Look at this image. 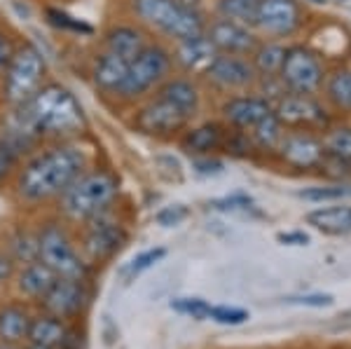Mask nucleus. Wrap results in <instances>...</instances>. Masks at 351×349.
Wrapping results in <instances>:
<instances>
[{
    "label": "nucleus",
    "instance_id": "f257e3e1",
    "mask_svg": "<svg viewBox=\"0 0 351 349\" xmlns=\"http://www.w3.org/2000/svg\"><path fill=\"white\" fill-rule=\"evenodd\" d=\"M21 132L19 136H66L84 127V115L80 104L61 84H45L38 89L26 104H21L19 112Z\"/></svg>",
    "mask_w": 351,
    "mask_h": 349
},
{
    "label": "nucleus",
    "instance_id": "f03ea898",
    "mask_svg": "<svg viewBox=\"0 0 351 349\" xmlns=\"http://www.w3.org/2000/svg\"><path fill=\"white\" fill-rule=\"evenodd\" d=\"M84 169L82 150L71 145L45 150L24 167L19 176V195L28 202H43L61 195Z\"/></svg>",
    "mask_w": 351,
    "mask_h": 349
},
{
    "label": "nucleus",
    "instance_id": "7ed1b4c3",
    "mask_svg": "<svg viewBox=\"0 0 351 349\" xmlns=\"http://www.w3.org/2000/svg\"><path fill=\"white\" fill-rule=\"evenodd\" d=\"M117 181L108 171L80 173L68 188L61 193V209L66 216L75 221L96 218L106 206L115 200Z\"/></svg>",
    "mask_w": 351,
    "mask_h": 349
},
{
    "label": "nucleus",
    "instance_id": "20e7f679",
    "mask_svg": "<svg viewBox=\"0 0 351 349\" xmlns=\"http://www.w3.org/2000/svg\"><path fill=\"white\" fill-rule=\"evenodd\" d=\"M134 12L145 24L160 28L162 33L176 40L204 36V21L199 14L178 0H134Z\"/></svg>",
    "mask_w": 351,
    "mask_h": 349
},
{
    "label": "nucleus",
    "instance_id": "39448f33",
    "mask_svg": "<svg viewBox=\"0 0 351 349\" xmlns=\"http://www.w3.org/2000/svg\"><path fill=\"white\" fill-rule=\"evenodd\" d=\"M45 75V59L31 45H24L21 49L10 56L8 75H5V94L10 104H26L33 94L40 89Z\"/></svg>",
    "mask_w": 351,
    "mask_h": 349
},
{
    "label": "nucleus",
    "instance_id": "423d86ee",
    "mask_svg": "<svg viewBox=\"0 0 351 349\" xmlns=\"http://www.w3.org/2000/svg\"><path fill=\"white\" fill-rule=\"evenodd\" d=\"M38 249H40V261L56 272V277L64 279H84L87 277V265L77 251L73 249L71 239L59 225L49 223L43 228L38 237Z\"/></svg>",
    "mask_w": 351,
    "mask_h": 349
},
{
    "label": "nucleus",
    "instance_id": "0eeeda50",
    "mask_svg": "<svg viewBox=\"0 0 351 349\" xmlns=\"http://www.w3.org/2000/svg\"><path fill=\"white\" fill-rule=\"evenodd\" d=\"M169 66H171V59L162 47H143L129 61L120 94L127 99H136L141 94H145L167 75Z\"/></svg>",
    "mask_w": 351,
    "mask_h": 349
},
{
    "label": "nucleus",
    "instance_id": "6e6552de",
    "mask_svg": "<svg viewBox=\"0 0 351 349\" xmlns=\"http://www.w3.org/2000/svg\"><path fill=\"white\" fill-rule=\"evenodd\" d=\"M281 80L291 92L295 94H311L324 82V69L316 54H311L304 47L286 49L284 64H281Z\"/></svg>",
    "mask_w": 351,
    "mask_h": 349
},
{
    "label": "nucleus",
    "instance_id": "1a4fd4ad",
    "mask_svg": "<svg viewBox=\"0 0 351 349\" xmlns=\"http://www.w3.org/2000/svg\"><path fill=\"white\" fill-rule=\"evenodd\" d=\"M188 120L190 117L185 115L183 110H178L173 104L157 97L155 101H150L148 106H143V108L136 112L134 125L143 134L167 136V134H173V132H178V129H183L188 125Z\"/></svg>",
    "mask_w": 351,
    "mask_h": 349
},
{
    "label": "nucleus",
    "instance_id": "9d476101",
    "mask_svg": "<svg viewBox=\"0 0 351 349\" xmlns=\"http://www.w3.org/2000/svg\"><path fill=\"white\" fill-rule=\"evenodd\" d=\"M302 21L298 0H260L256 24L271 36H288Z\"/></svg>",
    "mask_w": 351,
    "mask_h": 349
},
{
    "label": "nucleus",
    "instance_id": "9b49d317",
    "mask_svg": "<svg viewBox=\"0 0 351 349\" xmlns=\"http://www.w3.org/2000/svg\"><path fill=\"white\" fill-rule=\"evenodd\" d=\"M87 302V289H84L82 279H64L59 277L54 286L43 296V305L54 317H71V314L80 312Z\"/></svg>",
    "mask_w": 351,
    "mask_h": 349
},
{
    "label": "nucleus",
    "instance_id": "f8f14e48",
    "mask_svg": "<svg viewBox=\"0 0 351 349\" xmlns=\"http://www.w3.org/2000/svg\"><path fill=\"white\" fill-rule=\"evenodd\" d=\"M206 38L216 47V52H225V54L251 52L253 45H256L253 36L248 33V28H243L239 21H232V19H218L216 24H211Z\"/></svg>",
    "mask_w": 351,
    "mask_h": 349
},
{
    "label": "nucleus",
    "instance_id": "ddd939ff",
    "mask_svg": "<svg viewBox=\"0 0 351 349\" xmlns=\"http://www.w3.org/2000/svg\"><path fill=\"white\" fill-rule=\"evenodd\" d=\"M281 125L293 127H311V125H326V112L316 101H311L307 94H293L279 104V110L274 112Z\"/></svg>",
    "mask_w": 351,
    "mask_h": 349
},
{
    "label": "nucleus",
    "instance_id": "4468645a",
    "mask_svg": "<svg viewBox=\"0 0 351 349\" xmlns=\"http://www.w3.org/2000/svg\"><path fill=\"white\" fill-rule=\"evenodd\" d=\"M279 150L286 162L304 169L321 165L326 157L324 143L319 139L309 136V134H291V136H284L279 143Z\"/></svg>",
    "mask_w": 351,
    "mask_h": 349
},
{
    "label": "nucleus",
    "instance_id": "2eb2a0df",
    "mask_svg": "<svg viewBox=\"0 0 351 349\" xmlns=\"http://www.w3.org/2000/svg\"><path fill=\"white\" fill-rule=\"evenodd\" d=\"M208 80L220 84V87H228V89H237V87H246V84L253 82V66L243 59H237V56H216L211 61L206 71Z\"/></svg>",
    "mask_w": 351,
    "mask_h": 349
},
{
    "label": "nucleus",
    "instance_id": "dca6fc26",
    "mask_svg": "<svg viewBox=\"0 0 351 349\" xmlns=\"http://www.w3.org/2000/svg\"><path fill=\"white\" fill-rule=\"evenodd\" d=\"M124 241H127V232L117 223H96L84 237V251L94 261H104L120 251Z\"/></svg>",
    "mask_w": 351,
    "mask_h": 349
},
{
    "label": "nucleus",
    "instance_id": "f3484780",
    "mask_svg": "<svg viewBox=\"0 0 351 349\" xmlns=\"http://www.w3.org/2000/svg\"><path fill=\"white\" fill-rule=\"evenodd\" d=\"M225 117L232 122V125L241 127V129H253L260 125L263 120H267L269 115H274L269 101L258 99V97H237L228 101L223 106Z\"/></svg>",
    "mask_w": 351,
    "mask_h": 349
},
{
    "label": "nucleus",
    "instance_id": "a211bd4d",
    "mask_svg": "<svg viewBox=\"0 0 351 349\" xmlns=\"http://www.w3.org/2000/svg\"><path fill=\"white\" fill-rule=\"evenodd\" d=\"M218 52L206 36H197L190 40H180L176 59L185 71H206L211 66V61L216 59Z\"/></svg>",
    "mask_w": 351,
    "mask_h": 349
},
{
    "label": "nucleus",
    "instance_id": "6ab92c4d",
    "mask_svg": "<svg viewBox=\"0 0 351 349\" xmlns=\"http://www.w3.org/2000/svg\"><path fill=\"white\" fill-rule=\"evenodd\" d=\"M307 223L314 225L319 232L332 234V237H344V234H351V206L344 204L309 211Z\"/></svg>",
    "mask_w": 351,
    "mask_h": 349
},
{
    "label": "nucleus",
    "instance_id": "aec40b11",
    "mask_svg": "<svg viewBox=\"0 0 351 349\" xmlns=\"http://www.w3.org/2000/svg\"><path fill=\"white\" fill-rule=\"evenodd\" d=\"M56 279L59 277H56L54 269L49 265H45L40 258H38V261L28 263V265H24V269H21L19 291L26 296H31V298H43L54 286Z\"/></svg>",
    "mask_w": 351,
    "mask_h": 349
},
{
    "label": "nucleus",
    "instance_id": "412c9836",
    "mask_svg": "<svg viewBox=\"0 0 351 349\" xmlns=\"http://www.w3.org/2000/svg\"><path fill=\"white\" fill-rule=\"evenodd\" d=\"M127 66H129V61H124L110 52H104L94 64L96 84H99L101 89H106V92H120L124 75H127Z\"/></svg>",
    "mask_w": 351,
    "mask_h": 349
},
{
    "label": "nucleus",
    "instance_id": "4be33fe9",
    "mask_svg": "<svg viewBox=\"0 0 351 349\" xmlns=\"http://www.w3.org/2000/svg\"><path fill=\"white\" fill-rule=\"evenodd\" d=\"M66 335H68L66 326L61 324L59 317H54V314L33 319L31 326H28V337H31L33 345H40L47 349H61Z\"/></svg>",
    "mask_w": 351,
    "mask_h": 349
},
{
    "label": "nucleus",
    "instance_id": "5701e85b",
    "mask_svg": "<svg viewBox=\"0 0 351 349\" xmlns=\"http://www.w3.org/2000/svg\"><path fill=\"white\" fill-rule=\"evenodd\" d=\"M106 47H108L106 52L120 56L124 61H132L143 49V36L132 26H117L106 36Z\"/></svg>",
    "mask_w": 351,
    "mask_h": 349
},
{
    "label": "nucleus",
    "instance_id": "b1692460",
    "mask_svg": "<svg viewBox=\"0 0 351 349\" xmlns=\"http://www.w3.org/2000/svg\"><path fill=\"white\" fill-rule=\"evenodd\" d=\"M157 97L164 99V101H169V104H173L176 108L183 110L188 117L195 115L197 106H199V94H197L195 84L188 82V80H171V82H167L160 89V94H157Z\"/></svg>",
    "mask_w": 351,
    "mask_h": 349
},
{
    "label": "nucleus",
    "instance_id": "393cba45",
    "mask_svg": "<svg viewBox=\"0 0 351 349\" xmlns=\"http://www.w3.org/2000/svg\"><path fill=\"white\" fill-rule=\"evenodd\" d=\"M28 326H31V317L26 309L21 307H3L0 309V340L3 342H19L28 337Z\"/></svg>",
    "mask_w": 351,
    "mask_h": 349
},
{
    "label": "nucleus",
    "instance_id": "a878e982",
    "mask_svg": "<svg viewBox=\"0 0 351 349\" xmlns=\"http://www.w3.org/2000/svg\"><path fill=\"white\" fill-rule=\"evenodd\" d=\"M220 143H223V132H220L218 125H202V127L188 132L183 139V148L195 155L211 153V150H216Z\"/></svg>",
    "mask_w": 351,
    "mask_h": 349
},
{
    "label": "nucleus",
    "instance_id": "bb28decb",
    "mask_svg": "<svg viewBox=\"0 0 351 349\" xmlns=\"http://www.w3.org/2000/svg\"><path fill=\"white\" fill-rule=\"evenodd\" d=\"M260 0H220V12L225 19L241 21V24H256Z\"/></svg>",
    "mask_w": 351,
    "mask_h": 349
},
{
    "label": "nucleus",
    "instance_id": "cd10ccee",
    "mask_svg": "<svg viewBox=\"0 0 351 349\" xmlns=\"http://www.w3.org/2000/svg\"><path fill=\"white\" fill-rule=\"evenodd\" d=\"M328 97L342 110L351 112V71H339L328 82Z\"/></svg>",
    "mask_w": 351,
    "mask_h": 349
},
{
    "label": "nucleus",
    "instance_id": "c85d7f7f",
    "mask_svg": "<svg viewBox=\"0 0 351 349\" xmlns=\"http://www.w3.org/2000/svg\"><path fill=\"white\" fill-rule=\"evenodd\" d=\"M253 139H256V143L263 145V148H279L281 139H284L279 117L269 115L267 120H263L260 125L253 127Z\"/></svg>",
    "mask_w": 351,
    "mask_h": 349
},
{
    "label": "nucleus",
    "instance_id": "c756f323",
    "mask_svg": "<svg viewBox=\"0 0 351 349\" xmlns=\"http://www.w3.org/2000/svg\"><path fill=\"white\" fill-rule=\"evenodd\" d=\"M284 56H286V49L279 47V45H267L263 47L256 56V66L263 75H274V73L281 71V64H284Z\"/></svg>",
    "mask_w": 351,
    "mask_h": 349
},
{
    "label": "nucleus",
    "instance_id": "7c9ffc66",
    "mask_svg": "<svg viewBox=\"0 0 351 349\" xmlns=\"http://www.w3.org/2000/svg\"><path fill=\"white\" fill-rule=\"evenodd\" d=\"M300 197L307 202H337L351 197V188L349 185H319V188L302 190Z\"/></svg>",
    "mask_w": 351,
    "mask_h": 349
},
{
    "label": "nucleus",
    "instance_id": "2f4dec72",
    "mask_svg": "<svg viewBox=\"0 0 351 349\" xmlns=\"http://www.w3.org/2000/svg\"><path fill=\"white\" fill-rule=\"evenodd\" d=\"M326 153L337 157V160L351 162V129H337L330 136L326 139L324 143Z\"/></svg>",
    "mask_w": 351,
    "mask_h": 349
},
{
    "label": "nucleus",
    "instance_id": "473e14b6",
    "mask_svg": "<svg viewBox=\"0 0 351 349\" xmlns=\"http://www.w3.org/2000/svg\"><path fill=\"white\" fill-rule=\"evenodd\" d=\"M164 256H167V251H164V249H148V251L138 253V256H136L134 261L124 267V277H127V279L138 277V274H143L145 269L155 267Z\"/></svg>",
    "mask_w": 351,
    "mask_h": 349
},
{
    "label": "nucleus",
    "instance_id": "72a5a7b5",
    "mask_svg": "<svg viewBox=\"0 0 351 349\" xmlns=\"http://www.w3.org/2000/svg\"><path fill=\"white\" fill-rule=\"evenodd\" d=\"M12 253L16 261L21 263H33L40 258V249H38V237H33V234L28 232H19L16 237L12 239Z\"/></svg>",
    "mask_w": 351,
    "mask_h": 349
},
{
    "label": "nucleus",
    "instance_id": "f704fd0d",
    "mask_svg": "<svg viewBox=\"0 0 351 349\" xmlns=\"http://www.w3.org/2000/svg\"><path fill=\"white\" fill-rule=\"evenodd\" d=\"M171 309L192 319H208L211 302L204 300V298H176V300H171Z\"/></svg>",
    "mask_w": 351,
    "mask_h": 349
},
{
    "label": "nucleus",
    "instance_id": "c9c22d12",
    "mask_svg": "<svg viewBox=\"0 0 351 349\" xmlns=\"http://www.w3.org/2000/svg\"><path fill=\"white\" fill-rule=\"evenodd\" d=\"M208 319L223 326H241L248 322V312L243 307H230V305H211Z\"/></svg>",
    "mask_w": 351,
    "mask_h": 349
},
{
    "label": "nucleus",
    "instance_id": "e433bc0d",
    "mask_svg": "<svg viewBox=\"0 0 351 349\" xmlns=\"http://www.w3.org/2000/svg\"><path fill=\"white\" fill-rule=\"evenodd\" d=\"M208 206L216 211H251L253 209V200L246 195H232V197H223V200H213L208 202Z\"/></svg>",
    "mask_w": 351,
    "mask_h": 349
},
{
    "label": "nucleus",
    "instance_id": "4c0bfd02",
    "mask_svg": "<svg viewBox=\"0 0 351 349\" xmlns=\"http://www.w3.org/2000/svg\"><path fill=\"white\" fill-rule=\"evenodd\" d=\"M284 302L288 305H300V307H330L332 305V296L328 293H307V296H288L284 298Z\"/></svg>",
    "mask_w": 351,
    "mask_h": 349
},
{
    "label": "nucleus",
    "instance_id": "58836bf2",
    "mask_svg": "<svg viewBox=\"0 0 351 349\" xmlns=\"http://www.w3.org/2000/svg\"><path fill=\"white\" fill-rule=\"evenodd\" d=\"M47 16H49V21L59 28H68V31H75V33H92V28L87 24H82L80 19H73V16H68L66 12H59V10H47Z\"/></svg>",
    "mask_w": 351,
    "mask_h": 349
},
{
    "label": "nucleus",
    "instance_id": "ea45409f",
    "mask_svg": "<svg viewBox=\"0 0 351 349\" xmlns=\"http://www.w3.org/2000/svg\"><path fill=\"white\" fill-rule=\"evenodd\" d=\"M16 153H19V148L10 143L8 139L0 141V181H3V178L8 176V173L14 169V165H16Z\"/></svg>",
    "mask_w": 351,
    "mask_h": 349
},
{
    "label": "nucleus",
    "instance_id": "a19ab883",
    "mask_svg": "<svg viewBox=\"0 0 351 349\" xmlns=\"http://www.w3.org/2000/svg\"><path fill=\"white\" fill-rule=\"evenodd\" d=\"M185 216H188V209L176 204V206H167L164 211L157 213V221H160V225H164V228H171V225H178Z\"/></svg>",
    "mask_w": 351,
    "mask_h": 349
},
{
    "label": "nucleus",
    "instance_id": "79ce46f5",
    "mask_svg": "<svg viewBox=\"0 0 351 349\" xmlns=\"http://www.w3.org/2000/svg\"><path fill=\"white\" fill-rule=\"evenodd\" d=\"M276 239L288 246H307L309 244V234H304V232H281Z\"/></svg>",
    "mask_w": 351,
    "mask_h": 349
},
{
    "label": "nucleus",
    "instance_id": "37998d69",
    "mask_svg": "<svg viewBox=\"0 0 351 349\" xmlns=\"http://www.w3.org/2000/svg\"><path fill=\"white\" fill-rule=\"evenodd\" d=\"M195 169H197V173H204V176H208V173H220V171H223V165L216 162V160H197Z\"/></svg>",
    "mask_w": 351,
    "mask_h": 349
},
{
    "label": "nucleus",
    "instance_id": "c03bdc74",
    "mask_svg": "<svg viewBox=\"0 0 351 349\" xmlns=\"http://www.w3.org/2000/svg\"><path fill=\"white\" fill-rule=\"evenodd\" d=\"M14 269V263L10 256H5V253H0V281L10 279V274H12Z\"/></svg>",
    "mask_w": 351,
    "mask_h": 349
},
{
    "label": "nucleus",
    "instance_id": "a18cd8bd",
    "mask_svg": "<svg viewBox=\"0 0 351 349\" xmlns=\"http://www.w3.org/2000/svg\"><path fill=\"white\" fill-rule=\"evenodd\" d=\"M8 61H10V45L3 36H0V69H3Z\"/></svg>",
    "mask_w": 351,
    "mask_h": 349
},
{
    "label": "nucleus",
    "instance_id": "49530a36",
    "mask_svg": "<svg viewBox=\"0 0 351 349\" xmlns=\"http://www.w3.org/2000/svg\"><path fill=\"white\" fill-rule=\"evenodd\" d=\"M28 349H47V347H40V345H31Z\"/></svg>",
    "mask_w": 351,
    "mask_h": 349
},
{
    "label": "nucleus",
    "instance_id": "de8ad7c7",
    "mask_svg": "<svg viewBox=\"0 0 351 349\" xmlns=\"http://www.w3.org/2000/svg\"><path fill=\"white\" fill-rule=\"evenodd\" d=\"M0 349H8V347H0Z\"/></svg>",
    "mask_w": 351,
    "mask_h": 349
}]
</instances>
